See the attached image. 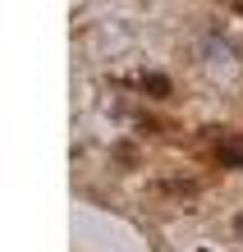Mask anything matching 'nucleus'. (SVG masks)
Returning <instances> with one entry per match:
<instances>
[{"instance_id": "1", "label": "nucleus", "mask_w": 243, "mask_h": 252, "mask_svg": "<svg viewBox=\"0 0 243 252\" xmlns=\"http://www.w3.org/2000/svg\"><path fill=\"white\" fill-rule=\"evenodd\" d=\"M225 165H243V142H220V152H216Z\"/></svg>"}, {"instance_id": "2", "label": "nucleus", "mask_w": 243, "mask_h": 252, "mask_svg": "<svg viewBox=\"0 0 243 252\" xmlns=\"http://www.w3.org/2000/svg\"><path fill=\"white\" fill-rule=\"evenodd\" d=\"M234 229H239V234H243V216H239V220H234Z\"/></svg>"}]
</instances>
